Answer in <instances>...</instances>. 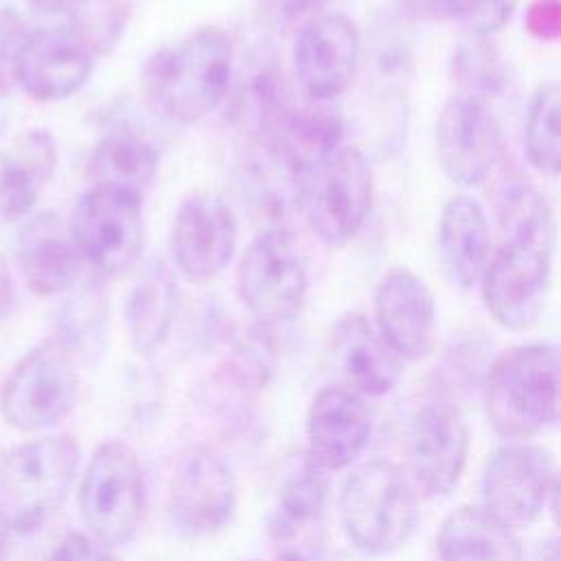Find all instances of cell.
I'll return each mask as SVG.
<instances>
[{"label":"cell","instance_id":"cell-35","mask_svg":"<svg viewBox=\"0 0 561 561\" xmlns=\"http://www.w3.org/2000/svg\"><path fill=\"white\" fill-rule=\"evenodd\" d=\"M454 79L462 88V96L486 103L504 83L502 61L486 37L467 35L454 55Z\"/></svg>","mask_w":561,"mask_h":561},{"label":"cell","instance_id":"cell-4","mask_svg":"<svg viewBox=\"0 0 561 561\" xmlns=\"http://www.w3.org/2000/svg\"><path fill=\"white\" fill-rule=\"evenodd\" d=\"M337 508L344 535L366 554H390L403 548L421 519L410 480L386 460L357 467L340 489Z\"/></svg>","mask_w":561,"mask_h":561},{"label":"cell","instance_id":"cell-37","mask_svg":"<svg viewBox=\"0 0 561 561\" xmlns=\"http://www.w3.org/2000/svg\"><path fill=\"white\" fill-rule=\"evenodd\" d=\"M46 561H116V559L94 537L81 530H70L55 543Z\"/></svg>","mask_w":561,"mask_h":561},{"label":"cell","instance_id":"cell-32","mask_svg":"<svg viewBox=\"0 0 561 561\" xmlns=\"http://www.w3.org/2000/svg\"><path fill=\"white\" fill-rule=\"evenodd\" d=\"M561 92L557 81H548L537 88L530 99L524 147L528 162L546 175H557L561 169V136H559V112Z\"/></svg>","mask_w":561,"mask_h":561},{"label":"cell","instance_id":"cell-38","mask_svg":"<svg viewBox=\"0 0 561 561\" xmlns=\"http://www.w3.org/2000/svg\"><path fill=\"white\" fill-rule=\"evenodd\" d=\"M526 28L541 42H554L561 35L559 0H533L526 9Z\"/></svg>","mask_w":561,"mask_h":561},{"label":"cell","instance_id":"cell-33","mask_svg":"<svg viewBox=\"0 0 561 561\" xmlns=\"http://www.w3.org/2000/svg\"><path fill=\"white\" fill-rule=\"evenodd\" d=\"M331 486V473L309 454L298 458L285 473L278 491V508L272 519L287 524L318 522Z\"/></svg>","mask_w":561,"mask_h":561},{"label":"cell","instance_id":"cell-31","mask_svg":"<svg viewBox=\"0 0 561 561\" xmlns=\"http://www.w3.org/2000/svg\"><path fill=\"white\" fill-rule=\"evenodd\" d=\"M64 15L68 28L90 48L94 57L110 55L123 39L131 0H68Z\"/></svg>","mask_w":561,"mask_h":561},{"label":"cell","instance_id":"cell-11","mask_svg":"<svg viewBox=\"0 0 561 561\" xmlns=\"http://www.w3.org/2000/svg\"><path fill=\"white\" fill-rule=\"evenodd\" d=\"M552 252L500 243L480 276V296L491 318L511 331L530 329L543 313L552 285Z\"/></svg>","mask_w":561,"mask_h":561},{"label":"cell","instance_id":"cell-1","mask_svg":"<svg viewBox=\"0 0 561 561\" xmlns=\"http://www.w3.org/2000/svg\"><path fill=\"white\" fill-rule=\"evenodd\" d=\"M232 57V42L224 28L199 26L147 59L142 88L171 121L197 123L226 99Z\"/></svg>","mask_w":561,"mask_h":561},{"label":"cell","instance_id":"cell-8","mask_svg":"<svg viewBox=\"0 0 561 561\" xmlns=\"http://www.w3.org/2000/svg\"><path fill=\"white\" fill-rule=\"evenodd\" d=\"M237 291L261 327L285 324L305 307L309 270L294 234L280 226L254 237L237 265Z\"/></svg>","mask_w":561,"mask_h":561},{"label":"cell","instance_id":"cell-5","mask_svg":"<svg viewBox=\"0 0 561 561\" xmlns=\"http://www.w3.org/2000/svg\"><path fill=\"white\" fill-rule=\"evenodd\" d=\"M296 206L311 232L329 248L357 237L373 206V171L355 147H340L298 180Z\"/></svg>","mask_w":561,"mask_h":561},{"label":"cell","instance_id":"cell-24","mask_svg":"<svg viewBox=\"0 0 561 561\" xmlns=\"http://www.w3.org/2000/svg\"><path fill=\"white\" fill-rule=\"evenodd\" d=\"M438 245L451 278L471 289L480 283L493 252L484 208L467 193L447 199L438 219Z\"/></svg>","mask_w":561,"mask_h":561},{"label":"cell","instance_id":"cell-12","mask_svg":"<svg viewBox=\"0 0 561 561\" xmlns=\"http://www.w3.org/2000/svg\"><path fill=\"white\" fill-rule=\"evenodd\" d=\"M436 153L454 184L471 188L486 182L504 158V136L486 103L451 96L436 118Z\"/></svg>","mask_w":561,"mask_h":561},{"label":"cell","instance_id":"cell-23","mask_svg":"<svg viewBox=\"0 0 561 561\" xmlns=\"http://www.w3.org/2000/svg\"><path fill=\"white\" fill-rule=\"evenodd\" d=\"M57 142L48 129L15 134L0 153V217L18 221L39 202L57 167Z\"/></svg>","mask_w":561,"mask_h":561},{"label":"cell","instance_id":"cell-9","mask_svg":"<svg viewBox=\"0 0 561 561\" xmlns=\"http://www.w3.org/2000/svg\"><path fill=\"white\" fill-rule=\"evenodd\" d=\"M70 232L81 261L103 276L127 272L142 248L140 193L92 184L77 202Z\"/></svg>","mask_w":561,"mask_h":561},{"label":"cell","instance_id":"cell-16","mask_svg":"<svg viewBox=\"0 0 561 561\" xmlns=\"http://www.w3.org/2000/svg\"><path fill=\"white\" fill-rule=\"evenodd\" d=\"M237 248L232 208L215 193H193L175 210L171 224V254L188 280L217 276Z\"/></svg>","mask_w":561,"mask_h":561},{"label":"cell","instance_id":"cell-36","mask_svg":"<svg viewBox=\"0 0 561 561\" xmlns=\"http://www.w3.org/2000/svg\"><path fill=\"white\" fill-rule=\"evenodd\" d=\"M28 28L24 18L11 9L0 7V99L18 88L20 59Z\"/></svg>","mask_w":561,"mask_h":561},{"label":"cell","instance_id":"cell-13","mask_svg":"<svg viewBox=\"0 0 561 561\" xmlns=\"http://www.w3.org/2000/svg\"><path fill=\"white\" fill-rule=\"evenodd\" d=\"M362 53V37L353 20L342 13L311 18L296 35L291 61L300 90L318 103H331L353 81Z\"/></svg>","mask_w":561,"mask_h":561},{"label":"cell","instance_id":"cell-34","mask_svg":"<svg viewBox=\"0 0 561 561\" xmlns=\"http://www.w3.org/2000/svg\"><path fill=\"white\" fill-rule=\"evenodd\" d=\"M519 0H401L405 11L421 20H447L467 35L489 37L515 13Z\"/></svg>","mask_w":561,"mask_h":561},{"label":"cell","instance_id":"cell-18","mask_svg":"<svg viewBox=\"0 0 561 561\" xmlns=\"http://www.w3.org/2000/svg\"><path fill=\"white\" fill-rule=\"evenodd\" d=\"M94 59L66 24L33 28L24 42L18 85L42 103L64 101L88 83Z\"/></svg>","mask_w":561,"mask_h":561},{"label":"cell","instance_id":"cell-6","mask_svg":"<svg viewBox=\"0 0 561 561\" xmlns=\"http://www.w3.org/2000/svg\"><path fill=\"white\" fill-rule=\"evenodd\" d=\"M81 519L105 548L134 539L145 511V478L136 451L118 438L101 443L79 484Z\"/></svg>","mask_w":561,"mask_h":561},{"label":"cell","instance_id":"cell-39","mask_svg":"<svg viewBox=\"0 0 561 561\" xmlns=\"http://www.w3.org/2000/svg\"><path fill=\"white\" fill-rule=\"evenodd\" d=\"M331 0H267L272 13L276 15L278 22L291 24L300 18H307L316 13L318 9L327 7Z\"/></svg>","mask_w":561,"mask_h":561},{"label":"cell","instance_id":"cell-22","mask_svg":"<svg viewBox=\"0 0 561 561\" xmlns=\"http://www.w3.org/2000/svg\"><path fill=\"white\" fill-rule=\"evenodd\" d=\"M344 121L331 103L311 101L309 105H291L280 118L272 136L261 142L263 149L298 180L342 147Z\"/></svg>","mask_w":561,"mask_h":561},{"label":"cell","instance_id":"cell-40","mask_svg":"<svg viewBox=\"0 0 561 561\" xmlns=\"http://www.w3.org/2000/svg\"><path fill=\"white\" fill-rule=\"evenodd\" d=\"M15 307V287L13 276L4 259H0V320H4Z\"/></svg>","mask_w":561,"mask_h":561},{"label":"cell","instance_id":"cell-21","mask_svg":"<svg viewBox=\"0 0 561 561\" xmlns=\"http://www.w3.org/2000/svg\"><path fill=\"white\" fill-rule=\"evenodd\" d=\"M331 355L348 390L368 397L390 392L401 377L403 359L388 346L362 313L342 316L331 331Z\"/></svg>","mask_w":561,"mask_h":561},{"label":"cell","instance_id":"cell-27","mask_svg":"<svg viewBox=\"0 0 561 561\" xmlns=\"http://www.w3.org/2000/svg\"><path fill=\"white\" fill-rule=\"evenodd\" d=\"M178 307V285L169 267L160 261L147 265V270L134 283L125 302V322L131 346L149 355L169 335Z\"/></svg>","mask_w":561,"mask_h":561},{"label":"cell","instance_id":"cell-20","mask_svg":"<svg viewBox=\"0 0 561 561\" xmlns=\"http://www.w3.org/2000/svg\"><path fill=\"white\" fill-rule=\"evenodd\" d=\"M15 265L35 296H57L75 287L81 254L70 226L53 210L28 217L15 237Z\"/></svg>","mask_w":561,"mask_h":561},{"label":"cell","instance_id":"cell-28","mask_svg":"<svg viewBox=\"0 0 561 561\" xmlns=\"http://www.w3.org/2000/svg\"><path fill=\"white\" fill-rule=\"evenodd\" d=\"M294 101L278 68L276 59L261 55L243 75V81L237 90V118L245 131L261 145L265 142L280 118L291 110Z\"/></svg>","mask_w":561,"mask_h":561},{"label":"cell","instance_id":"cell-29","mask_svg":"<svg viewBox=\"0 0 561 561\" xmlns=\"http://www.w3.org/2000/svg\"><path fill=\"white\" fill-rule=\"evenodd\" d=\"M158 173L156 149L131 131H110L90 151L92 184H107L140 193Z\"/></svg>","mask_w":561,"mask_h":561},{"label":"cell","instance_id":"cell-26","mask_svg":"<svg viewBox=\"0 0 561 561\" xmlns=\"http://www.w3.org/2000/svg\"><path fill=\"white\" fill-rule=\"evenodd\" d=\"M500 243L554 250V217L546 195L524 175H504L493 191Z\"/></svg>","mask_w":561,"mask_h":561},{"label":"cell","instance_id":"cell-30","mask_svg":"<svg viewBox=\"0 0 561 561\" xmlns=\"http://www.w3.org/2000/svg\"><path fill=\"white\" fill-rule=\"evenodd\" d=\"M107 333V300L99 285H81L59 309L57 333L70 353L77 357H92L103 348Z\"/></svg>","mask_w":561,"mask_h":561},{"label":"cell","instance_id":"cell-15","mask_svg":"<svg viewBox=\"0 0 561 561\" xmlns=\"http://www.w3.org/2000/svg\"><path fill=\"white\" fill-rule=\"evenodd\" d=\"M408 458L414 480L427 495L443 497L458 486L469 458V430L454 403L432 399L414 412Z\"/></svg>","mask_w":561,"mask_h":561},{"label":"cell","instance_id":"cell-14","mask_svg":"<svg viewBox=\"0 0 561 561\" xmlns=\"http://www.w3.org/2000/svg\"><path fill=\"white\" fill-rule=\"evenodd\" d=\"M173 522L188 535H210L224 528L237 506V484L230 467L210 449L186 447L169 480Z\"/></svg>","mask_w":561,"mask_h":561},{"label":"cell","instance_id":"cell-10","mask_svg":"<svg viewBox=\"0 0 561 561\" xmlns=\"http://www.w3.org/2000/svg\"><path fill=\"white\" fill-rule=\"evenodd\" d=\"M482 508L508 528L535 524L557 493L554 458L548 449L511 440L493 449L484 462Z\"/></svg>","mask_w":561,"mask_h":561},{"label":"cell","instance_id":"cell-41","mask_svg":"<svg viewBox=\"0 0 561 561\" xmlns=\"http://www.w3.org/2000/svg\"><path fill=\"white\" fill-rule=\"evenodd\" d=\"M539 561H559V548H557V541H548V546L543 548Z\"/></svg>","mask_w":561,"mask_h":561},{"label":"cell","instance_id":"cell-2","mask_svg":"<svg viewBox=\"0 0 561 561\" xmlns=\"http://www.w3.org/2000/svg\"><path fill=\"white\" fill-rule=\"evenodd\" d=\"M559 348L550 342L502 351L484 379V410L491 427L508 440H526L559 421Z\"/></svg>","mask_w":561,"mask_h":561},{"label":"cell","instance_id":"cell-19","mask_svg":"<svg viewBox=\"0 0 561 561\" xmlns=\"http://www.w3.org/2000/svg\"><path fill=\"white\" fill-rule=\"evenodd\" d=\"M307 454L327 471L348 467L368 445L373 423L362 394L346 386L316 392L307 410Z\"/></svg>","mask_w":561,"mask_h":561},{"label":"cell","instance_id":"cell-17","mask_svg":"<svg viewBox=\"0 0 561 561\" xmlns=\"http://www.w3.org/2000/svg\"><path fill=\"white\" fill-rule=\"evenodd\" d=\"M375 329L401 359H423L438 335L436 300L412 270L397 267L381 276L373 296Z\"/></svg>","mask_w":561,"mask_h":561},{"label":"cell","instance_id":"cell-3","mask_svg":"<svg viewBox=\"0 0 561 561\" xmlns=\"http://www.w3.org/2000/svg\"><path fill=\"white\" fill-rule=\"evenodd\" d=\"M79 458V445L70 434L9 449L0 458V528L26 535L44 526L66 502Z\"/></svg>","mask_w":561,"mask_h":561},{"label":"cell","instance_id":"cell-25","mask_svg":"<svg viewBox=\"0 0 561 561\" xmlns=\"http://www.w3.org/2000/svg\"><path fill=\"white\" fill-rule=\"evenodd\" d=\"M436 548L440 561H522V543L513 528L482 506H458L440 524Z\"/></svg>","mask_w":561,"mask_h":561},{"label":"cell","instance_id":"cell-7","mask_svg":"<svg viewBox=\"0 0 561 561\" xmlns=\"http://www.w3.org/2000/svg\"><path fill=\"white\" fill-rule=\"evenodd\" d=\"M77 394V357L53 335L15 362L0 390V414L20 432H42L70 414Z\"/></svg>","mask_w":561,"mask_h":561}]
</instances>
